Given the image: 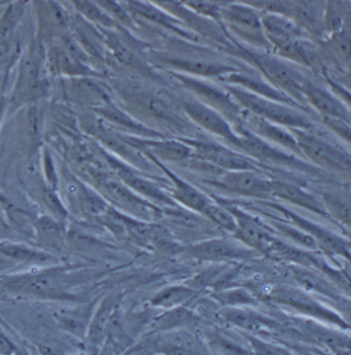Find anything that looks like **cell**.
Here are the masks:
<instances>
[{
  "instance_id": "obj_35",
  "label": "cell",
  "mask_w": 351,
  "mask_h": 355,
  "mask_svg": "<svg viewBox=\"0 0 351 355\" xmlns=\"http://www.w3.org/2000/svg\"><path fill=\"white\" fill-rule=\"evenodd\" d=\"M197 290L187 286H170L164 288L153 297L152 305L163 309H172L178 306L186 305L197 295Z\"/></svg>"
},
{
  "instance_id": "obj_15",
  "label": "cell",
  "mask_w": 351,
  "mask_h": 355,
  "mask_svg": "<svg viewBox=\"0 0 351 355\" xmlns=\"http://www.w3.org/2000/svg\"><path fill=\"white\" fill-rule=\"evenodd\" d=\"M146 157L162 173L165 174L166 178L169 180L170 184H171L169 194L172 199L182 207L196 212L204 218L208 208L214 203V199H212V197L206 195L203 191L194 186L188 180L180 178L176 172L172 171L164 162L152 156Z\"/></svg>"
},
{
  "instance_id": "obj_28",
  "label": "cell",
  "mask_w": 351,
  "mask_h": 355,
  "mask_svg": "<svg viewBox=\"0 0 351 355\" xmlns=\"http://www.w3.org/2000/svg\"><path fill=\"white\" fill-rule=\"evenodd\" d=\"M96 112L101 114L108 122L117 125L120 128L126 130V131L133 134L134 136L146 138H160L167 136L159 130L150 128L142 123L138 122L137 120L132 118L130 114H128L127 112H125L124 110H121L110 101L103 102L102 105L96 108Z\"/></svg>"
},
{
  "instance_id": "obj_11",
  "label": "cell",
  "mask_w": 351,
  "mask_h": 355,
  "mask_svg": "<svg viewBox=\"0 0 351 355\" xmlns=\"http://www.w3.org/2000/svg\"><path fill=\"white\" fill-rule=\"evenodd\" d=\"M207 182L210 186L242 197L265 202L274 199L272 178L266 175V172L254 170L223 171Z\"/></svg>"
},
{
  "instance_id": "obj_32",
  "label": "cell",
  "mask_w": 351,
  "mask_h": 355,
  "mask_svg": "<svg viewBox=\"0 0 351 355\" xmlns=\"http://www.w3.org/2000/svg\"><path fill=\"white\" fill-rule=\"evenodd\" d=\"M116 309V297H108L93 316L87 329V340L93 347H99L105 341L108 327Z\"/></svg>"
},
{
  "instance_id": "obj_54",
  "label": "cell",
  "mask_w": 351,
  "mask_h": 355,
  "mask_svg": "<svg viewBox=\"0 0 351 355\" xmlns=\"http://www.w3.org/2000/svg\"><path fill=\"white\" fill-rule=\"evenodd\" d=\"M4 108H6V103H4V100L0 99V124H1L2 116H3Z\"/></svg>"
},
{
  "instance_id": "obj_13",
  "label": "cell",
  "mask_w": 351,
  "mask_h": 355,
  "mask_svg": "<svg viewBox=\"0 0 351 355\" xmlns=\"http://www.w3.org/2000/svg\"><path fill=\"white\" fill-rule=\"evenodd\" d=\"M180 107L187 119L194 125L216 137L221 138L229 144L231 148L237 150L239 136L233 125L218 110L191 96L184 98L180 102Z\"/></svg>"
},
{
  "instance_id": "obj_50",
  "label": "cell",
  "mask_w": 351,
  "mask_h": 355,
  "mask_svg": "<svg viewBox=\"0 0 351 355\" xmlns=\"http://www.w3.org/2000/svg\"><path fill=\"white\" fill-rule=\"evenodd\" d=\"M321 124L333 132L340 139L343 140L346 144H350L351 127L350 123L348 121L338 118H329V116H318Z\"/></svg>"
},
{
  "instance_id": "obj_9",
  "label": "cell",
  "mask_w": 351,
  "mask_h": 355,
  "mask_svg": "<svg viewBox=\"0 0 351 355\" xmlns=\"http://www.w3.org/2000/svg\"><path fill=\"white\" fill-rule=\"evenodd\" d=\"M124 96L138 106L144 114L173 131L185 133L191 127V123L180 107L178 110L173 103L159 93L131 86L125 90Z\"/></svg>"
},
{
  "instance_id": "obj_48",
  "label": "cell",
  "mask_w": 351,
  "mask_h": 355,
  "mask_svg": "<svg viewBox=\"0 0 351 355\" xmlns=\"http://www.w3.org/2000/svg\"><path fill=\"white\" fill-rule=\"evenodd\" d=\"M204 218L209 220L214 226L228 232V233L233 234V232L235 231L236 220L233 214L216 200L208 208Z\"/></svg>"
},
{
  "instance_id": "obj_23",
  "label": "cell",
  "mask_w": 351,
  "mask_h": 355,
  "mask_svg": "<svg viewBox=\"0 0 351 355\" xmlns=\"http://www.w3.org/2000/svg\"><path fill=\"white\" fill-rule=\"evenodd\" d=\"M153 352L164 354H208L201 340L189 329L158 331L152 343Z\"/></svg>"
},
{
  "instance_id": "obj_25",
  "label": "cell",
  "mask_w": 351,
  "mask_h": 355,
  "mask_svg": "<svg viewBox=\"0 0 351 355\" xmlns=\"http://www.w3.org/2000/svg\"><path fill=\"white\" fill-rule=\"evenodd\" d=\"M272 189L274 199L282 200L312 214H318L321 218L331 220L318 196L308 192L300 184L280 178H272Z\"/></svg>"
},
{
  "instance_id": "obj_19",
  "label": "cell",
  "mask_w": 351,
  "mask_h": 355,
  "mask_svg": "<svg viewBox=\"0 0 351 355\" xmlns=\"http://www.w3.org/2000/svg\"><path fill=\"white\" fill-rule=\"evenodd\" d=\"M104 187L114 201L134 218L150 223L161 220L163 209L156 204L144 199L142 196L136 194L123 182L106 180Z\"/></svg>"
},
{
  "instance_id": "obj_43",
  "label": "cell",
  "mask_w": 351,
  "mask_h": 355,
  "mask_svg": "<svg viewBox=\"0 0 351 355\" xmlns=\"http://www.w3.org/2000/svg\"><path fill=\"white\" fill-rule=\"evenodd\" d=\"M0 254L20 263H44L51 259V257L44 252L14 243L0 244Z\"/></svg>"
},
{
  "instance_id": "obj_38",
  "label": "cell",
  "mask_w": 351,
  "mask_h": 355,
  "mask_svg": "<svg viewBox=\"0 0 351 355\" xmlns=\"http://www.w3.org/2000/svg\"><path fill=\"white\" fill-rule=\"evenodd\" d=\"M269 223L273 231H277L282 237L289 239L299 248L310 252H318V245L316 240L299 227L293 226L287 220L277 218H270Z\"/></svg>"
},
{
  "instance_id": "obj_40",
  "label": "cell",
  "mask_w": 351,
  "mask_h": 355,
  "mask_svg": "<svg viewBox=\"0 0 351 355\" xmlns=\"http://www.w3.org/2000/svg\"><path fill=\"white\" fill-rule=\"evenodd\" d=\"M329 52L342 66L350 68V33L348 23L341 29L333 34H329L327 42Z\"/></svg>"
},
{
  "instance_id": "obj_2",
  "label": "cell",
  "mask_w": 351,
  "mask_h": 355,
  "mask_svg": "<svg viewBox=\"0 0 351 355\" xmlns=\"http://www.w3.org/2000/svg\"><path fill=\"white\" fill-rule=\"evenodd\" d=\"M242 54L246 55L248 60L252 61L262 76H265L276 88L297 102L308 114L314 116V112L306 105L303 98L304 83L307 78L291 63L275 56L270 52L242 48L238 44Z\"/></svg>"
},
{
  "instance_id": "obj_34",
  "label": "cell",
  "mask_w": 351,
  "mask_h": 355,
  "mask_svg": "<svg viewBox=\"0 0 351 355\" xmlns=\"http://www.w3.org/2000/svg\"><path fill=\"white\" fill-rule=\"evenodd\" d=\"M316 322V320H305L302 329H305L308 335L332 348L334 352H350V336L346 335L345 331L327 329Z\"/></svg>"
},
{
  "instance_id": "obj_41",
  "label": "cell",
  "mask_w": 351,
  "mask_h": 355,
  "mask_svg": "<svg viewBox=\"0 0 351 355\" xmlns=\"http://www.w3.org/2000/svg\"><path fill=\"white\" fill-rule=\"evenodd\" d=\"M321 23L325 33L329 35L341 31L348 23L344 8V0H327Z\"/></svg>"
},
{
  "instance_id": "obj_10",
  "label": "cell",
  "mask_w": 351,
  "mask_h": 355,
  "mask_svg": "<svg viewBox=\"0 0 351 355\" xmlns=\"http://www.w3.org/2000/svg\"><path fill=\"white\" fill-rule=\"evenodd\" d=\"M265 204L282 214L287 222L311 236L318 243V250L323 254L329 258H342L350 261L351 244L348 238L342 237L339 234L299 216L286 206L270 201H266Z\"/></svg>"
},
{
  "instance_id": "obj_45",
  "label": "cell",
  "mask_w": 351,
  "mask_h": 355,
  "mask_svg": "<svg viewBox=\"0 0 351 355\" xmlns=\"http://www.w3.org/2000/svg\"><path fill=\"white\" fill-rule=\"evenodd\" d=\"M90 318L91 307H85L71 311L60 312L58 318L66 329L76 335H80L88 329Z\"/></svg>"
},
{
  "instance_id": "obj_55",
  "label": "cell",
  "mask_w": 351,
  "mask_h": 355,
  "mask_svg": "<svg viewBox=\"0 0 351 355\" xmlns=\"http://www.w3.org/2000/svg\"><path fill=\"white\" fill-rule=\"evenodd\" d=\"M0 85H1V74H0Z\"/></svg>"
},
{
  "instance_id": "obj_46",
  "label": "cell",
  "mask_w": 351,
  "mask_h": 355,
  "mask_svg": "<svg viewBox=\"0 0 351 355\" xmlns=\"http://www.w3.org/2000/svg\"><path fill=\"white\" fill-rule=\"evenodd\" d=\"M110 19L117 24L123 25L127 28H135L136 22L119 0H93Z\"/></svg>"
},
{
  "instance_id": "obj_29",
  "label": "cell",
  "mask_w": 351,
  "mask_h": 355,
  "mask_svg": "<svg viewBox=\"0 0 351 355\" xmlns=\"http://www.w3.org/2000/svg\"><path fill=\"white\" fill-rule=\"evenodd\" d=\"M262 25L268 42L308 38L307 33L293 18L274 12H261Z\"/></svg>"
},
{
  "instance_id": "obj_51",
  "label": "cell",
  "mask_w": 351,
  "mask_h": 355,
  "mask_svg": "<svg viewBox=\"0 0 351 355\" xmlns=\"http://www.w3.org/2000/svg\"><path fill=\"white\" fill-rule=\"evenodd\" d=\"M248 343L250 345V352L261 354H291L289 349L282 347V346L273 345V344L267 343V342L259 340L254 336H246Z\"/></svg>"
},
{
  "instance_id": "obj_3",
  "label": "cell",
  "mask_w": 351,
  "mask_h": 355,
  "mask_svg": "<svg viewBox=\"0 0 351 355\" xmlns=\"http://www.w3.org/2000/svg\"><path fill=\"white\" fill-rule=\"evenodd\" d=\"M237 132L238 139L237 150L243 153L246 156L254 159L257 163L271 168H284V169L293 170L310 175H319L323 173L318 168L303 158H300L293 153L287 152L280 146L270 144L267 140L257 136L242 124L233 126Z\"/></svg>"
},
{
  "instance_id": "obj_56",
  "label": "cell",
  "mask_w": 351,
  "mask_h": 355,
  "mask_svg": "<svg viewBox=\"0 0 351 355\" xmlns=\"http://www.w3.org/2000/svg\"><path fill=\"white\" fill-rule=\"evenodd\" d=\"M0 227H1V220H0Z\"/></svg>"
},
{
  "instance_id": "obj_12",
  "label": "cell",
  "mask_w": 351,
  "mask_h": 355,
  "mask_svg": "<svg viewBox=\"0 0 351 355\" xmlns=\"http://www.w3.org/2000/svg\"><path fill=\"white\" fill-rule=\"evenodd\" d=\"M216 201L225 206L235 218L236 229L232 234L233 238L248 248H252L257 254L267 256L276 238L273 229L237 205L229 203L225 200Z\"/></svg>"
},
{
  "instance_id": "obj_14",
  "label": "cell",
  "mask_w": 351,
  "mask_h": 355,
  "mask_svg": "<svg viewBox=\"0 0 351 355\" xmlns=\"http://www.w3.org/2000/svg\"><path fill=\"white\" fill-rule=\"evenodd\" d=\"M182 254L187 258L196 261L225 263L250 259L257 252L235 238H207L182 248Z\"/></svg>"
},
{
  "instance_id": "obj_42",
  "label": "cell",
  "mask_w": 351,
  "mask_h": 355,
  "mask_svg": "<svg viewBox=\"0 0 351 355\" xmlns=\"http://www.w3.org/2000/svg\"><path fill=\"white\" fill-rule=\"evenodd\" d=\"M78 14L91 22L101 25L103 28L112 29L119 25L110 19L93 0H70Z\"/></svg>"
},
{
  "instance_id": "obj_4",
  "label": "cell",
  "mask_w": 351,
  "mask_h": 355,
  "mask_svg": "<svg viewBox=\"0 0 351 355\" xmlns=\"http://www.w3.org/2000/svg\"><path fill=\"white\" fill-rule=\"evenodd\" d=\"M302 157L321 171L350 175L351 158L348 150L325 139L316 130L291 129Z\"/></svg>"
},
{
  "instance_id": "obj_31",
  "label": "cell",
  "mask_w": 351,
  "mask_h": 355,
  "mask_svg": "<svg viewBox=\"0 0 351 355\" xmlns=\"http://www.w3.org/2000/svg\"><path fill=\"white\" fill-rule=\"evenodd\" d=\"M219 318L223 322L246 331H257L273 327V320H269L250 307H223L219 311Z\"/></svg>"
},
{
  "instance_id": "obj_8",
  "label": "cell",
  "mask_w": 351,
  "mask_h": 355,
  "mask_svg": "<svg viewBox=\"0 0 351 355\" xmlns=\"http://www.w3.org/2000/svg\"><path fill=\"white\" fill-rule=\"evenodd\" d=\"M273 303L289 308L302 315L314 318L316 322L334 325L337 329L350 331V323L339 315L337 312L319 303L316 297L310 295L307 291L291 286H277L269 295Z\"/></svg>"
},
{
  "instance_id": "obj_5",
  "label": "cell",
  "mask_w": 351,
  "mask_h": 355,
  "mask_svg": "<svg viewBox=\"0 0 351 355\" xmlns=\"http://www.w3.org/2000/svg\"><path fill=\"white\" fill-rule=\"evenodd\" d=\"M170 78L178 83L191 97L218 110L233 126L242 124L246 110L232 97L225 86H219L212 80L196 78L188 74L165 70Z\"/></svg>"
},
{
  "instance_id": "obj_49",
  "label": "cell",
  "mask_w": 351,
  "mask_h": 355,
  "mask_svg": "<svg viewBox=\"0 0 351 355\" xmlns=\"http://www.w3.org/2000/svg\"><path fill=\"white\" fill-rule=\"evenodd\" d=\"M36 231H37L40 239L42 240L44 244L53 246L54 248L57 244L60 243L61 230L58 222L51 218L50 216H44L40 218L35 224Z\"/></svg>"
},
{
  "instance_id": "obj_16",
  "label": "cell",
  "mask_w": 351,
  "mask_h": 355,
  "mask_svg": "<svg viewBox=\"0 0 351 355\" xmlns=\"http://www.w3.org/2000/svg\"><path fill=\"white\" fill-rule=\"evenodd\" d=\"M121 2L135 22H137V20L146 21L185 40L197 42L198 36L189 29L186 24L169 12L162 10L156 4L148 0H121Z\"/></svg>"
},
{
  "instance_id": "obj_22",
  "label": "cell",
  "mask_w": 351,
  "mask_h": 355,
  "mask_svg": "<svg viewBox=\"0 0 351 355\" xmlns=\"http://www.w3.org/2000/svg\"><path fill=\"white\" fill-rule=\"evenodd\" d=\"M218 80L222 83V84L239 87V88L244 89V90L254 93V94L259 95V96L268 98V99L274 100V101L282 102V103L289 104V105L295 106V107L307 112L300 104L293 101L291 98L282 93L280 89L273 86L265 76L255 73L254 71H243V70L239 68V69L235 70V71L225 74L222 78H219Z\"/></svg>"
},
{
  "instance_id": "obj_53",
  "label": "cell",
  "mask_w": 351,
  "mask_h": 355,
  "mask_svg": "<svg viewBox=\"0 0 351 355\" xmlns=\"http://www.w3.org/2000/svg\"><path fill=\"white\" fill-rule=\"evenodd\" d=\"M17 352L14 344L0 334V354H10Z\"/></svg>"
},
{
  "instance_id": "obj_37",
  "label": "cell",
  "mask_w": 351,
  "mask_h": 355,
  "mask_svg": "<svg viewBox=\"0 0 351 355\" xmlns=\"http://www.w3.org/2000/svg\"><path fill=\"white\" fill-rule=\"evenodd\" d=\"M195 314L184 306L167 309L155 320L154 327L157 331H170L176 329H189L196 324Z\"/></svg>"
},
{
  "instance_id": "obj_18",
  "label": "cell",
  "mask_w": 351,
  "mask_h": 355,
  "mask_svg": "<svg viewBox=\"0 0 351 355\" xmlns=\"http://www.w3.org/2000/svg\"><path fill=\"white\" fill-rule=\"evenodd\" d=\"M108 162L122 180L123 184L129 187L136 194L142 196L144 199L156 204L161 208L178 206L169 193L166 192L158 182L138 173L136 170L132 169L129 166L121 163L116 159L108 158Z\"/></svg>"
},
{
  "instance_id": "obj_47",
  "label": "cell",
  "mask_w": 351,
  "mask_h": 355,
  "mask_svg": "<svg viewBox=\"0 0 351 355\" xmlns=\"http://www.w3.org/2000/svg\"><path fill=\"white\" fill-rule=\"evenodd\" d=\"M25 290L33 295H42V297H55L61 295V288L58 279L52 274L36 276L28 280L24 286Z\"/></svg>"
},
{
  "instance_id": "obj_26",
  "label": "cell",
  "mask_w": 351,
  "mask_h": 355,
  "mask_svg": "<svg viewBox=\"0 0 351 355\" xmlns=\"http://www.w3.org/2000/svg\"><path fill=\"white\" fill-rule=\"evenodd\" d=\"M46 88V82L40 74V59L35 53H31L21 62L16 97L35 100L44 95Z\"/></svg>"
},
{
  "instance_id": "obj_17",
  "label": "cell",
  "mask_w": 351,
  "mask_h": 355,
  "mask_svg": "<svg viewBox=\"0 0 351 355\" xmlns=\"http://www.w3.org/2000/svg\"><path fill=\"white\" fill-rule=\"evenodd\" d=\"M132 146L144 156H152L158 160L184 164L193 157V150L180 137L146 138L138 136L124 137Z\"/></svg>"
},
{
  "instance_id": "obj_30",
  "label": "cell",
  "mask_w": 351,
  "mask_h": 355,
  "mask_svg": "<svg viewBox=\"0 0 351 355\" xmlns=\"http://www.w3.org/2000/svg\"><path fill=\"white\" fill-rule=\"evenodd\" d=\"M321 203L325 206L331 220L350 230V194L348 189L325 190L318 196Z\"/></svg>"
},
{
  "instance_id": "obj_27",
  "label": "cell",
  "mask_w": 351,
  "mask_h": 355,
  "mask_svg": "<svg viewBox=\"0 0 351 355\" xmlns=\"http://www.w3.org/2000/svg\"><path fill=\"white\" fill-rule=\"evenodd\" d=\"M102 40L105 42L110 52L121 64L132 68L144 76H153L150 66L146 64V61L142 60L139 54H137L135 50L128 44L126 40L120 34L114 33L110 28L102 29Z\"/></svg>"
},
{
  "instance_id": "obj_36",
  "label": "cell",
  "mask_w": 351,
  "mask_h": 355,
  "mask_svg": "<svg viewBox=\"0 0 351 355\" xmlns=\"http://www.w3.org/2000/svg\"><path fill=\"white\" fill-rule=\"evenodd\" d=\"M293 274L295 275L296 282L304 288V290L316 291L319 295H325V297H327L335 301L341 299L338 288L335 290V286H332L327 279L319 277L314 272L309 271L308 268L293 267Z\"/></svg>"
},
{
  "instance_id": "obj_39",
  "label": "cell",
  "mask_w": 351,
  "mask_h": 355,
  "mask_svg": "<svg viewBox=\"0 0 351 355\" xmlns=\"http://www.w3.org/2000/svg\"><path fill=\"white\" fill-rule=\"evenodd\" d=\"M212 299L223 307H252L257 305V297L243 288H228L214 291Z\"/></svg>"
},
{
  "instance_id": "obj_21",
  "label": "cell",
  "mask_w": 351,
  "mask_h": 355,
  "mask_svg": "<svg viewBox=\"0 0 351 355\" xmlns=\"http://www.w3.org/2000/svg\"><path fill=\"white\" fill-rule=\"evenodd\" d=\"M156 62L164 70H171L205 80H219L225 74L239 69L235 65L225 64L218 61L200 60L185 57L158 56Z\"/></svg>"
},
{
  "instance_id": "obj_52",
  "label": "cell",
  "mask_w": 351,
  "mask_h": 355,
  "mask_svg": "<svg viewBox=\"0 0 351 355\" xmlns=\"http://www.w3.org/2000/svg\"><path fill=\"white\" fill-rule=\"evenodd\" d=\"M44 200H46V205L49 206L51 210L54 212L59 218H64L67 216V211L64 208L63 204L61 203L60 199L58 196L55 194L53 190H46L44 192Z\"/></svg>"
},
{
  "instance_id": "obj_1",
  "label": "cell",
  "mask_w": 351,
  "mask_h": 355,
  "mask_svg": "<svg viewBox=\"0 0 351 355\" xmlns=\"http://www.w3.org/2000/svg\"><path fill=\"white\" fill-rule=\"evenodd\" d=\"M222 85L248 114L289 129L316 130L312 116L295 106L259 96L239 87Z\"/></svg>"
},
{
  "instance_id": "obj_33",
  "label": "cell",
  "mask_w": 351,
  "mask_h": 355,
  "mask_svg": "<svg viewBox=\"0 0 351 355\" xmlns=\"http://www.w3.org/2000/svg\"><path fill=\"white\" fill-rule=\"evenodd\" d=\"M80 59L68 52L64 46H54L50 52V64L54 71L70 76H96V72Z\"/></svg>"
},
{
  "instance_id": "obj_24",
  "label": "cell",
  "mask_w": 351,
  "mask_h": 355,
  "mask_svg": "<svg viewBox=\"0 0 351 355\" xmlns=\"http://www.w3.org/2000/svg\"><path fill=\"white\" fill-rule=\"evenodd\" d=\"M242 125L250 131L254 132L259 137L267 140L270 144L280 146L287 152L293 153V154L299 156L300 158H303L301 152H300L297 140H296L295 135H293L291 129L264 120V119L259 118V116H255L254 114H248L246 112L244 114L243 121H242Z\"/></svg>"
},
{
  "instance_id": "obj_44",
  "label": "cell",
  "mask_w": 351,
  "mask_h": 355,
  "mask_svg": "<svg viewBox=\"0 0 351 355\" xmlns=\"http://www.w3.org/2000/svg\"><path fill=\"white\" fill-rule=\"evenodd\" d=\"M180 2L193 14L216 23L229 35L223 27L222 17H221V6L218 4L214 3L210 0H180Z\"/></svg>"
},
{
  "instance_id": "obj_20",
  "label": "cell",
  "mask_w": 351,
  "mask_h": 355,
  "mask_svg": "<svg viewBox=\"0 0 351 355\" xmlns=\"http://www.w3.org/2000/svg\"><path fill=\"white\" fill-rule=\"evenodd\" d=\"M303 98L306 105L318 116L342 119L350 123V104L309 78L304 83Z\"/></svg>"
},
{
  "instance_id": "obj_7",
  "label": "cell",
  "mask_w": 351,
  "mask_h": 355,
  "mask_svg": "<svg viewBox=\"0 0 351 355\" xmlns=\"http://www.w3.org/2000/svg\"><path fill=\"white\" fill-rule=\"evenodd\" d=\"M188 144L193 150L191 158L204 162L214 166L221 171H241V170H254V171L270 172L271 168L257 163L254 159L246 156L233 148H228L218 142L210 140L197 139V138L180 137Z\"/></svg>"
},
{
  "instance_id": "obj_6",
  "label": "cell",
  "mask_w": 351,
  "mask_h": 355,
  "mask_svg": "<svg viewBox=\"0 0 351 355\" xmlns=\"http://www.w3.org/2000/svg\"><path fill=\"white\" fill-rule=\"evenodd\" d=\"M225 31L246 42L254 50L271 52V46L264 33L261 12L244 3H231L221 8Z\"/></svg>"
}]
</instances>
